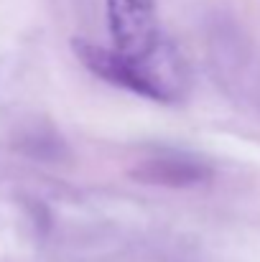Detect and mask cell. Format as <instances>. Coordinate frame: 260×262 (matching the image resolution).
I'll use <instances>...</instances> for the list:
<instances>
[{"instance_id": "6da1fadb", "label": "cell", "mask_w": 260, "mask_h": 262, "mask_svg": "<svg viewBox=\"0 0 260 262\" xmlns=\"http://www.w3.org/2000/svg\"><path fill=\"white\" fill-rule=\"evenodd\" d=\"M74 54L82 59L87 69L105 82L125 87L135 94H143L156 102H178L186 92V69L181 56L169 43L156 59L141 64L120 56L115 49L97 46L85 38L72 41Z\"/></svg>"}, {"instance_id": "3957f363", "label": "cell", "mask_w": 260, "mask_h": 262, "mask_svg": "<svg viewBox=\"0 0 260 262\" xmlns=\"http://www.w3.org/2000/svg\"><path fill=\"white\" fill-rule=\"evenodd\" d=\"M133 178L148 186H169V188H186L199 186L209 178V168L184 153H161L141 161L133 168Z\"/></svg>"}, {"instance_id": "7a4b0ae2", "label": "cell", "mask_w": 260, "mask_h": 262, "mask_svg": "<svg viewBox=\"0 0 260 262\" xmlns=\"http://www.w3.org/2000/svg\"><path fill=\"white\" fill-rule=\"evenodd\" d=\"M112 46L120 56L133 61L156 59L169 43L156 20V0H105Z\"/></svg>"}]
</instances>
